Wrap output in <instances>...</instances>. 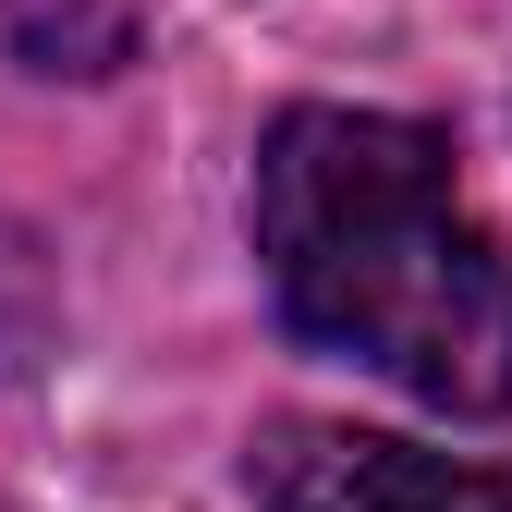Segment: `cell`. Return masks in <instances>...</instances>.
Here are the masks:
<instances>
[{"label":"cell","mask_w":512,"mask_h":512,"mask_svg":"<svg viewBox=\"0 0 512 512\" xmlns=\"http://www.w3.org/2000/svg\"><path fill=\"white\" fill-rule=\"evenodd\" d=\"M256 269L305 342L439 415H512V244L464 220L439 122L281 110L256 147Z\"/></svg>","instance_id":"1"},{"label":"cell","mask_w":512,"mask_h":512,"mask_svg":"<svg viewBox=\"0 0 512 512\" xmlns=\"http://www.w3.org/2000/svg\"><path fill=\"white\" fill-rule=\"evenodd\" d=\"M0 25L37 74H74V86L135 61V0H0Z\"/></svg>","instance_id":"3"},{"label":"cell","mask_w":512,"mask_h":512,"mask_svg":"<svg viewBox=\"0 0 512 512\" xmlns=\"http://www.w3.org/2000/svg\"><path fill=\"white\" fill-rule=\"evenodd\" d=\"M244 488L269 512H512V464H452V452H415L378 427H317V415L256 427Z\"/></svg>","instance_id":"2"}]
</instances>
